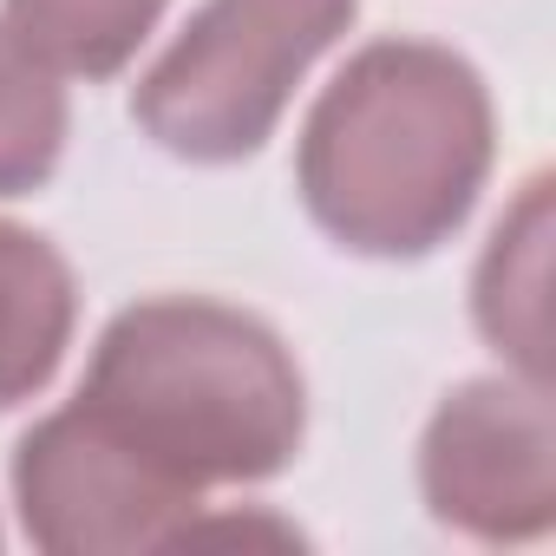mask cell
<instances>
[{
  "mask_svg": "<svg viewBox=\"0 0 556 556\" xmlns=\"http://www.w3.org/2000/svg\"><path fill=\"white\" fill-rule=\"evenodd\" d=\"M73 406L190 504H203L210 484L289 471L308 426L302 367L282 334L203 295L118 308Z\"/></svg>",
  "mask_w": 556,
  "mask_h": 556,
  "instance_id": "1",
  "label": "cell"
},
{
  "mask_svg": "<svg viewBox=\"0 0 556 556\" xmlns=\"http://www.w3.org/2000/svg\"><path fill=\"white\" fill-rule=\"evenodd\" d=\"M361 0H203L131 92V118L190 164H242L282 125Z\"/></svg>",
  "mask_w": 556,
  "mask_h": 556,
  "instance_id": "3",
  "label": "cell"
},
{
  "mask_svg": "<svg viewBox=\"0 0 556 556\" xmlns=\"http://www.w3.org/2000/svg\"><path fill=\"white\" fill-rule=\"evenodd\" d=\"M497 157L478 66L432 40H374L308 105L295 184L354 255L413 262L458 236Z\"/></svg>",
  "mask_w": 556,
  "mask_h": 556,
  "instance_id": "2",
  "label": "cell"
},
{
  "mask_svg": "<svg viewBox=\"0 0 556 556\" xmlns=\"http://www.w3.org/2000/svg\"><path fill=\"white\" fill-rule=\"evenodd\" d=\"M543 262H549V177H530L510 216L491 229V249L471 282L478 334L530 380L549 387V341H543Z\"/></svg>",
  "mask_w": 556,
  "mask_h": 556,
  "instance_id": "7",
  "label": "cell"
},
{
  "mask_svg": "<svg viewBox=\"0 0 556 556\" xmlns=\"http://www.w3.org/2000/svg\"><path fill=\"white\" fill-rule=\"evenodd\" d=\"M419 491L439 523L478 543H530L556 523L549 387L465 380L419 439Z\"/></svg>",
  "mask_w": 556,
  "mask_h": 556,
  "instance_id": "4",
  "label": "cell"
},
{
  "mask_svg": "<svg viewBox=\"0 0 556 556\" xmlns=\"http://www.w3.org/2000/svg\"><path fill=\"white\" fill-rule=\"evenodd\" d=\"M66 151V92L0 27V197H27L60 170Z\"/></svg>",
  "mask_w": 556,
  "mask_h": 556,
  "instance_id": "9",
  "label": "cell"
},
{
  "mask_svg": "<svg viewBox=\"0 0 556 556\" xmlns=\"http://www.w3.org/2000/svg\"><path fill=\"white\" fill-rule=\"evenodd\" d=\"M73 321L79 289L66 255L21 223H0V413L34 400L60 374Z\"/></svg>",
  "mask_w": 556,
  "mask_h": 556,
  "instance_id": "6",
  "label": "cell"
},
{
  "mask_svg": "<svg viewBox=\"0 0 556 556\" xmlns=\"http://www.w3.org/2000/svg\"><path fill=\"white\" fill-rule=\"evenodd\" d=\"M8 34L53 73L112 79L151 40L170 0H0Z\"/></svg>",
  "mask_w": 556,
  "mask_h": 556,
  "instance_id": "8",
  "label": "cell"
},
{
  "mask_svg": "<svg viewBox=\"0 0 556 556\" xmlns=\"http://www.w3.org/2000/svg\"><path fill=\"white\" fill-rule=\"evenodd\" d=\"M14 504H21V530L53 556L164 549L197 523V504L164 491L79 406L47 413L14 445Z\"/></svg>",
  "mask_w": 556,
  "mask_h": 556,
  "instance_id": "5",
  "label": "cell"
}]
</instances>
